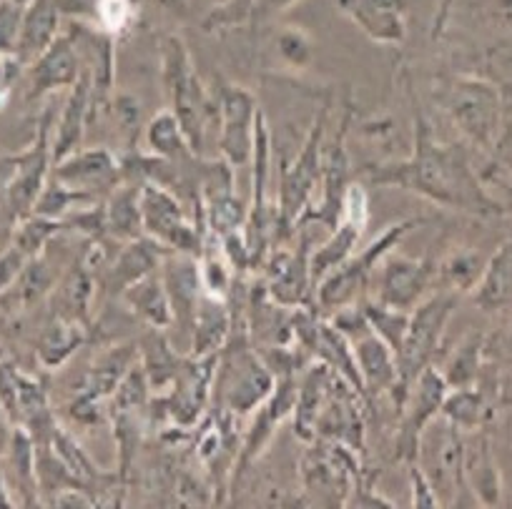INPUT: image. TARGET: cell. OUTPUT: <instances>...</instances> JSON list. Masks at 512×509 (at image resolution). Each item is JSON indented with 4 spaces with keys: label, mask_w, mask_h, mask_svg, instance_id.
I'll return each instance as SVG.
<instances>
[{
    "label": "cell",
    "mask_w": 512,
    "mask_h": 509,
    "mask_svg": "<svg viewBox=\"0 0 512 509\" xmlns=\"http://www.w3.org/2000/svg\"><path fill=\"white\" fill-rule=\"evenodd\" d=\"M297 392H299V382L294 374L277 377V384H274L272 394L259 404L254 422H251L249 432H246L244 442H241L239 447V454H236L234 469H231L234 484L241 482L244 474L251 469V464L267 452V447L272 444L274 432H277L279 424H282L289 414H294Z\"/></svg>",
    "instance_id": "cell-12"
},
{
    "label": "cell",
    "mask_w": 512,
    "mask_h": 509,
    "mask_svg": "<svg viewBox=\"0 0 512 509\" xmlns=\"http://www.w3.org/2000/svg\"><path fill=\"white\" fill-rule=\"evenodd\" d=\"M364 229H367V226L342 216L339 224L334 226V231H329L327 239H324L322 244L314 246L312 256H309V271H312L314 289H317V284L329 274V271H334L339 264H344V261L352 256L354 246L362 239Z\"/></svg>",
    "instance_id": "cell-29"
},
{
    "label": "cell",
    "mask_w": 512,
    "mask_h": 509,
    "mask_svg": "<svg viewBox=\"0 0 512 509\" xmlns=\"http://www.w3.org/2000/svg\"><path fill=\"white\" fill-rule=\"evenodd\" d=\"M277 51L292 68H307L314 61V41L297 26H287L277 33Z\"/></svg>",
    "instance_id": "cell-44"
},
{
    "label": "cell",
    "mask_w": 512,
    "mask_h": 509,
    "mask_svg": "<svg viewBox=\"0 0 512 509\" xmlns=\"http://www.w3.org/2000/svg\"><path fill=\"white\" fill-rule=\"evenodd\" d=\"M51 111L46 113V118L38 126V138L26 153H21V161H18L16 179H13L11 191H8L6 206L11 211V216L16 221L26 219L33 214V206H36L38 196L46 189L48 184V166L53 163L51 153Z\"/></svg>",
    "instance_id": "cell-16"
},
{
    "label": "cell",
    "mask_w": 512,
    "mask_h": 509,
    "mask_svg": "<svg viewBox=\"0 0 512 509\" xmlns=\"http://www.w3.org/2000/svg\"><path fill=\"white\" fill-rule=\"evenodd\" d=\"M18 161H21V153L18 156H0V204L6 206L8 191H11L13 179H16Z\"/></svg>",
    "instance_id": "cell-51"
},
{
    "label": "cell",
    "mask_w": 512,
    "mask_h": 509,
    "mask_svg": "<svg viewBox=\"0 0 512 509\" xmlns=\"http://www.w3.org/2000/svg\"><path fill=\"white\" fill-rule=\"evenodd\" d=\"M83 342H86V329H83L78 321H53V324L43 331L41 344H38V362L46 369L63 367Z\"/></svg>",
    "instance_id": "cell-34"
},
{
    "label": "cell",
    "mask_w": 512,
    "mask_h": 509,
    "mask_svg": "<svg viewBox=\"0 0 512 509\" xmlns=\"http://www.w3.org/2000/svg\"><path fill=\"white\" fill-rule=\"evenodd\" d=\"M216 362H219V354L186 359L171 384V392L159 399V404L164 407V417L176 429H191L204 414L211 389H214Z\"/></svg>",
    "instance_id": "cell-13"
},
{
    "label": "cell",
    "mask_w": 512,
    "mask_h": 509,
    "mask_svg": "<svg viewBox=\"0 0 512 509\" xmlns=\"http://www.w3.org/2000/svg\"><path fill=\"white\" fill-rule=\"evenodd\" d=\"M199 269H201V289L206 294L216 296V299H229L231 289H234V269L229 266V261L219 259L211 251L204 249V254L199 256Z\"/></svg>",
    "instance_id": "cell-43"
},
{
    "label": "cell",
    "mask_w": 512,
    "mask_h": 509,
    "mask_svg": "<svg viewBox=\"0 0 512 509\" xmlns=\"http://www.w3.org/2000/svg\"><path fill=\"white\" fill-rule=\"evenodd\" d=\"M460 296L462 294H457V291L442 289L432 294L430 299H422L410 311L405 344H402V352L397 357V369H400V387H397L395 394L397 407L405 404L407 392H410L412 382L420 377L422 369L432 367V359H435L437 347H440L445 326L455 314Z\"/></svg>",
    "instance_id": "cell-6"
},
{
    "label": "cell",
    "mask_w": 512,
    "mask_h": 509,
    "mask_svg": "<svg viewBox=\"0 0 512 509\" xmlns=\"http://www.w3.org/2000/svg\"><path fill=\"white\" fill-rule=\"evenodd\" d=\"M455 3L457 0H442L440 3V8H437V16H435V21H432V38H440L442 33H445V26H447V21H450V13H452V8H455Z\"/></svg>",
    "instance_id": "cell-53"
},
{
    "label": "cell",
    "mask_w": 512,
    "mask_h": 509,
    "mask_svg": "<svg viewBox=\"0 0 512 509\" xmlns=\"http://www.w3.org/2000/svg\"><path fill=\"white\" fill-rule=\"evenodd\" d=\"M61 13L58 0H28L21 36H18L16 53H13L23 66H31L61 36Z\"/></svg>",
    "instance_id": "cell-22"
},
{
    "label": "cell",
    "mask_w": 512,
    "mask_h": 509,
    "mask_svg": "<svg viewBox=\"0 0 512 509\" xmlns=\"http://www.w3.org/2000/svg\"><path fill=\"white\" fill-rule=\"evenodd\" d=\"M497 11H500L502 21L512 23V0H497Z\"/></svg>",
    "instance_id": "cell-55"
},
{
    "label": "cell",
    "mask_w": 512,
    "mask_h": 509,
    "mask_svg": "<svg viewBox=\"0 0 512 509\" xmlns=\"http://www.w3.org/2000/svg\"><path fill=\"white\" fill-rule=\"evenodd\" d=\"M354 118V106L347 103L344 108V118L339 123V131L332 141H324V153H322V199L319 206L307 209V214L299 221H312L319 229L334 231V226L342 219V204L344 194L349 189V176H352V163H349L347 153V131L352 126Z\"/></svg>",
    "instance_id": "cell-10"
},
{
    "label": "cell",
    "mask_w": 512,
    "mask_h": 509,
    "mask_svg": "<svg viewBox=\"0 0 512 509\" xmlns=\"http://www.w3.org/2000/svg\"><path fill=\"white\" fill-rule=\"evenodd\" d=\"M83 204H96V196L86 194V191L71 189V186L61 184V181L53 179V184H46V189L38 196L36 206H33V214L46 216V219L63 221L71 211H76Z\"/></svg>",
    "instance_id": "cell-40"
},
{
    "label": "cell",
    "mask_w": 512,
    "mask_h": 509,
    "mask_svg": "<svg viewBox=\"0 0 512 509\" xmlns=\"http://www.w3.org/2000/svg\"><path fill=\"white\" fill-rule=\"evenodd\" d=\"M144 231L176 254L201 256L206 249V231L186 211V204L166 186L144 181L139 194Z\"/></svg>",
    "instance_id": "cell-8"
},
{
    "label": "cell",
    "mask_w": 512,
    "mask_h": 509,
    "mask_svg": "<svg viewBox=\"0 0 512 509\" xmlns=\"http://www.w3.org/2000/svg\"><path fill=\"white\" fill-rule=\"evenodd\" d=\"M161 269H164L161 279H164L171 306H174V324H179L181 329L189 334L196 301L204 294V289H201L199 256L176 254V251H171V254L164 256Z\"/></svg>",
    "instance_id": "cell-19"
},
{
    "label": "cell",
    "mask_w": 512,
    "mask_h": 509,
    "mask_svg": "<svg viewBox=\"0 0 512 509\" xmlns=\"http://www.w3.org/2000/svg\"><path fill=\"white\" fill-rule=\"evenodd\" d=\"M18 299L23 301V304H33V301L41 299L43 294L48 291V286H51V271H48V264L41 259V256H33V259L26 261V266H23V271L18 274Z\"/></svg>",
    "instance_id": "cell-45"
},
{
    "label": "cell",
    "mask_w": 512,
    "mask_h": 509,
    "mask_svg": "<svg viewBox=\"0 0 512 509\" xmlns=\"http://www.w3.org/2000/svg\"><path fill=\"white\" fill-rule=\"evenodd\" d=\"M440 103L472 146L495 151L502 128L500 88L475 76H455L442 83Z\"/></svg>",
    "instance_id": "cell-4"
},
{
    "label": "cell",
    "mask_w": 512,
    "mask_h": 509,
    "mask_svg": "<svg viewBox=\"0 0 512 509\" xmlns=\"http://www.w3.org/2000/svg\"><path fill=\"white\" fill-rule=\"evenodd\" d=\"M166 254H171V251L156 239H151V236H146V239L139 236L134 241H126V249L108 266L106 286L116 291V294H123L134 281L144 279L146 274L159 269Z\"/></svg>",
    "instance_id": "cell-24"
},
{
    "label": "cell",
    "mask_w": 512,
    "mask_h": 509,
    "mask_svg": "<svg viewBox=\"0 0 512 509\" xmlns=\"http://www.w3.org/2000/svg\"><path fill=\"white\" fill-rule=\"evenodd\" d=\"M161 73H164V86L171 98V111L179 118L186 138H189L194 153H201L206 141V131L216 123L219 128V108L216 98L209 96L196 76L194 61L179 36H166L161 46Z\"/></svg>",
    "instance_id": "cell-2"
},
{
    "label": "cell",
    "mask_w": 512,
    "mask_h": 509,
    "mask_svg": "<svg viewBox=\"0 0 512 509\" xmlns=\"http://www.w3.org/2000/svg\"><path fill=\"white\" fill-rule=\"evenodd\" d=\"M485 266L487 261H482V256L475 254V251H455L442 264H437V281L445 289L457 291V294H467V291H472L477 286Z\"/></svg>",
    "instance_id": "cell-38"
},
{
    "label": "cell",
    "mask_w": 512,
    "mask_h": 509,
    "mask_svg": "<svg viewBox=\"0 0 512 509\" xmlns=\"http://www.w3.org/2000/svg\"><path fill=\"white\" fill-rule=\"evenodd\" d=\"M116 116L121 121L123 133L128 136V141L134 143L136 131H139V116H141V106L134 96H121L116 101Z\"/></svg>",
    "instance_id": "cell-49"
},
{
    "label": "cell",
    "mask_w": 512,
    "mask_h": 509,
    "mask_svg": "<svg viewBox=\"0 0 512 509\" xmlns=\"http://www.w3.org/2000/svg\"><path fill=\"white\" fill-rule=\"evenodd\" d=\"M475 304L482 311H500L512 306V239H507L487 261L475 286Z\"/></svg>",
    "instance_id": "cell-30"
},
{
    "label": "cell",
    "mask_w": 512,
    "mask_h": 509,
    "mask_svg": "<svg viewBox=\"0 0 512 509\" xmlns=\"http://www.w3.org/2000/svg\"><path fill=\"white\" fill-rule=\"evenodd\" d=\"M492 414H495V409H492L490 397L482 389H477L475 384L472 387L452 389L445 399V407H442V417L465 434L485 429Z\"/></svg>",
    "instance_id": "cell-32"
},
{
    "label": "cell",
    "mask_w": 512,
    "mask_h": 509,
    "mask_svg": "<svg viewBox=\"0 0 512 509\" xmlns=\"http://www.w3.org/2000/svg\"><path fill=\"white\" fill-rule=\"evenodd\" d=\"M465 482L472 499L482 507H497L502 502L500 467L485 434H480L477 447H465Z\"/></svg>",
    "instance_id": "cell-26"
},
{
    "label": "cell",
    "mask_w": 512,
    "mask_h": 509,
    "mask_svg": "<svg viewBox=\"0 0 512 509\" xmlns=\"http://www.w3.org/2000/svg\"><path fill=\"white\" fill-rule=\"evenodd\" d=\"M8 504H13V499L8 497L6 484H3V477H0V507H8Z\"/></svg>",
    "instance_id": "cell-56"
},
{
    "label": "cell",
    "mask_w": 512,
    "mask_h": 509,
    "mask_svg": "<svg viewBox=\"0 0 512 509\" xmlns=\"http://www.w3.org/2000/svg\"><path fill=\"white\" fill-rule=\"evenodd\" d=\"M83 71L86 68H83L81 53H78L76 31L63 33L31 63L28 101H38V98L48 96V93L63 91V88L71 91L78 78L83 76Z\"/></svg>",
    "instance_id": "cell-18"
},
{
    "label": "cell",
    "mask_w": 512,
    "mask_h": 509,
    "mask_svg": "<svg viewBox=\"0 0 512 509\" xmlns=\"http://www.w3.org/2000/svg\"><path fill=\"white\" fill-rule=\"evenodd\" d=\"M91 96V73H88L86 68L83 76L76 81V86L71 88V93H68V101L66 106H63V116L56 126V138H53L51 143L53 163L71 156V153L78 151V146H81L83 131H86L88 121H91Z\"/></svg>",
    "instance_id": "cell-23"
},
{
    "label": "cell",
    "mask_w": 512,
    "mask_h": 509,
    "mask_svg": "<svg viewBox=\"0 0 512 509\" xmlns=\"http://www.w3.org/2000/svg\"><path fill=\"white\" fill-rule=\"evenodd\" d=\"M332 111V101H324L319 108L314 126L309 136L304 138L299 156L289 166L282 168V181H279V209L274 236L277 244H287L297 234V224L307 209H312L314 191L322 181V153L327 141V121Z\"/></svg>",
    "instance_id": "cell-3"
},
{
    "label": "cell",
    "mask_w": 512,
    "mask_h": 509,
    "mask_svg": "<svg viewBox=\"0 0 512 509\" xmlns=\"http://www.w3.org/2000/svg\"><path fill=\"white\" fill-rule=\"evenodd\" d=\"M374 6H382L387 8V11H397L402 13L407 8V0H372Z\"/></svg>",
    "instance_id": "cell-54"
},
{
    "label": "cell",
    "mask_w": 512,
    "mask_h": 509,
    "mask_svg": "<svg viewBox=\"0 0 512 509\" xmlns=\"http://www.w3.org/2000/svg\"><path fill=\"white\" fill-rule=\"evenodd\" d=\"M299 477H302L304 492L314 504H347L349 494L362 482L359 459L354 449L334 439L317 437L309 442L299 462Z\"/></svg>",
    "instance_id": "cell-7"
},
{
    "label": "cell",
    "mask_w": 512,
    "mask_h": 509,
    "mask_svg": "<svg viewBox=\"0 0 512 509\" xmlns=\"http://www.w3.org/2000/svg\"><path fill=\"white\" fill-rule=\"evenodd\" d=\"M405 88L412 106V126H415L412 156L400 163H387V166H367L364 176L377 186H400V189L412 191L442 209L472 216L510 214L500 201L487 194L480 176L472 168L470 153L457 143L437 141L417 101L410 76H405Z\"/></svg>",
    "instance_id": "cell-1"
},
{
    "label": "cell",
    "mask_w": 512,
    "mask_h": 509,
    "mask_svg": "<svg viewBox=\"0 0 512 509\" xmlns=\"http://www.w3.org/2000/svg\"><path fill=\"white\" fill-rule=\"evenodd\" d=\"M216 108H219V148L221 158L234 168L251 163L254 153V133L259 106L246 88L216 78Z\"/></svg>",
    "instance_id": "cell-9"
},
{
    "label": "cell",
    "mask_w": 512,
    "mask_h": 509,
    "mask_svg": "<svg viewBox=\"0 0 512 509\" xmlns=\"http://www.w3.org/2000/svg\"><path fill=\"white\" fill-rule=\"evenodd\" d=\"M507 352H510V357H512V331H510V336H507Z\"/></svg>",
    "instance_id": "cell-57"
},
{
    "label": "cell",
    "mask_w": 512,
    "mask_h": 509,
    "mask_svg": "<svg viewBox=\"0 0 512 509\" xmlns=\"http://www.w3.org/2000/svg\"><path fill=\"white\" fill-rule=\"evenodd\" d=\"M61 229L63 221L31 214L26 216V219L18 221V229L16 234H13V246H16L26 259H33V256H38L46 249L48 241H51Z\"/></svg>",
    "instance_id": "cell-41"
},
{
    "label": "cell",
    "mask_w": 512,
    "mask_h": 509,
    "mask_svg": "<svg viewBox=\"0 0 512 509\" xmlns=\"http://www.w3.org/2000/svg\"><path fill=\"white\" fill-rule=\"evenodd\" d=\"M53 179L96 196L101 191H113L121 184L123 163L108 148H86L53 163Z\"/></svg>",
    "instance_id": "cell-17"
},
{
    "label": "cell",
    "mask_w": 512,
    "mask_h": 509,
    "mask_svg": "<svg viewBox=\"0 0 512 509\" xmlns=\"http://www.w3.org/2000/svg\"><path fill=\"white\" fill-rule=\"evenodd\" d=\"M407 474H410V487H412V504H417V507H442L440 499H437L435 494V487H432L430 477H427V472L422 469L420 464V457L410 459L407 462Z\"/></svg>",
    "instance_id": "cell-47"
},
{
    "label": "cell",
    "mask_w": 512,
    "mask_h": 509,
    "mask_svg": "<svg viewBox=\"0 0 512 509\" xmlns=\"http://www.w3.org/2000/svg\"><path fill=\"white\" fill-rule=\"evenodd\" d=\"M23 13H26V3L21 0H0V53H16Z\"/></svg>",
    "instance_id": "cell-46"
},
{
    "label": "cell",
    "mask_w": 512,
    "mask_h": 509,
    "mask_svg": "<svg viewBox=\"0 0 512 509\" xmlns=\"http://www.w3.org/2000/svg\"><path fill=\"white\" fill-rule=\"evenodd\" d=\"M139 194L141 186L134 184H118L113 189L111 199L103 204V211H106V236L118 241H134L144 234Z\"/></svg>",
    "instance_id": "cell-31"
},
{
    "label": "cell",
    "mask_w": 512,
    "mask_h": 509,
    "mask_svg": "<svg viewBox=\"0 0 512 509\" xmlns=\"http://www.w3.org/2000/svg\"><path fill=\"white\" fill-rule=\"evenodd\" d=\"M121 296L131 306V311L139 319H144L151 329H169V326H174V306H171L164 279L156 271L146 274L144 279L134 281Z\"/></svg>",
    "instance_id": "cell-27"
},
{
    "label": "cell",
    "mask_w": 512,
    "mask_h": 509,
    "mask_svg": "<svg viewBox=\"0 0 512 509\" xmlns=\"http://www.w3.org/2000/svg\"><path fill=\"white\" fill-rule=\"evenodd\" d=\"M48 444H51L53 452H56L58 457L63 459V464L71 469L73 477H76L78 482H81L86 489L91 487V484H96V487H103V484L111 479L106 472H101V469L93 464V459L88 457L86 449H83L81 444H78L76 439H73L71 434L66 432V429L53 427Z\"/></svg>",
    "instance_id": "cell-35"
},
{
    "label": "cell",
    "mask_w": 512,
    "mask_h": 509,
    "mask_svg": "<svg viewBox=\"0 0 512 509\" xmlns=\"http://www.w3.org/2000/svg\"><path fill=\"white\" fill-rule=\"evenodd\" d=\"M447 394H450V384H447L445 374L437 372L435 367L422 369L402 404L405 419H402L400 437H397V459L410 462V459L420 457L422 434L442 414Z\"/></svg>",
    "instance_id": "cell-11"
},
{
    "label": "cell",
    "mask_w": 512,
    "mask_h": 509,
    "mask_svg": "<svg viewBox=\"0 0 512 509\" xmlns=\"http://www.w3.org/2000/svg\"><path fill=\"white\" fill-rule=\"evenodd\" d=\"M427 219H407L400 224H392L390 229L382 231L372 244L364 246L362 254L349 256L344 264H339L337 269L329 271L322 281L314 289V306L322 311H342L347 306H354V301L364 294L369 279H372L374 271L379 269L382 259L387 254H392V249L402 244L407 234L417 226L425 224Z\"/></svg>",
    "instance_id": "cell-5"
},
{
    "label": "cell",
    "mask_w": 512,
    "mask_h": 509,
    "mask_svg": "<svg viewBox=\"0 0 512 509\" xmlns=\"http://www.w3.org/2000/svg\"><path fill=\"white\" fill-rule=\"evenodd\" d=\"M0 407L18 419V372L8 364H0Z\"/></svg>",
    "instance_id": "cell-48"
},
{
    "label": "cell",
    "mask_w": 512,
    "mask_h": 509,
    "mask_svg": "<svg viewBox=\"0 0 512 509\" xmlns=\"http://www.w3.org/2000/svg\"><path fill=\"white\" fill-rule=\"evenodd\" d=\"M146 143H149L154 156L166 158V161H189V158L199 156L191 148L179 118H176V113L171 108L151 118L149 126H146Z\"/></svg>",
    "instance_id": "cell-33"
},
{
    "label": "cell",
    "mask_w": 512,
    "mask_h": 509,
    "mask_svg": "<svg viewBox=\"0 0 512 509\" xmlns=\"http://www.w3.org/2000/svg\"><path fill=\"white\" fill-rule=\"evenodd\" d=\"M437 281V264L430 259L387 254L379 264V301L412 311Z\"/></svg>",
    "instance_id": "cell-15"
},
{
    "label": "cell",
    "mask_w": 512,
    "mask_h": 509,
    "mask_svg": "<svg viewBox=\"0 0 512 509\" xmlns=\"http://www.w3.org/2000/svg\"><path fill=\"white\" fill-rule=\"evenodd\" d=\"M342 13H347L359 31L367 33L374 43L382 46H400L405 41V18L397 11H387L382 6H374L372 0H339Z\"/></svg>",
    "instance_id": "cell-28"
},
{
    "label": "cell",
    "mask_w": 512,
    "mask_h": 509,
    "mask_svg": "<svg viewBox=\"0 0 512 509\" xmlns=\"http://www.w3.org/2000/svg\"><path fill=\"white\" fill-rule=\"evenodd\" d=\"M362 314L367 319V326L374 334L382 339V342L390 344V349L395 352V357H400L402 344H405L407 326H410V311L395 309V306L384 304V301H364Z\"/></svg>",
    "instance_id": "cell-36"
},
{
    "label": "cell",
    "mask_w": 512,
    "mask_h": 509,
    "mask_svg": "<svg viewBox=\"0 0 512 509\" xmlns=\"http://www.w3.org/2000/svg\"><path fill=\"white\" fill-rule=\"evenodd\" d=\"M159 331L161 329H151V334L146 336L141 367H144L146 377H149L151 389H171L184 362L171 352V344L166 342Z\"/></svg>",
    "instance_id": "cell-37"
},
{
    "label": "cell",
    "mask_w": 512,
    "mask_h": 509,
    "mask_svg": "<svg viewBox=\"0 0 512 509\" xmlns=\"http://www.w3.org/2000/svg\"><path fill=\"white\" fill-rule=\"evenodd\" d=\"M292 3L294 0H254V6H251V16L272 18V16H277V13L287 11Z\"/></svg>",
    "instance_id": "cell-52"
},
{
    "label": "cell",
    "mask_w": 512,
    "mask_h": 509,
    "mask_svg": "<svg viewBox=\"0 0 512 509\" xmlns=\"http://www.w3.org/2000/svg\"><path fill=\"white\" fill-rule=\"evenodd\" d=\"M139 359V349L126 344L103 354L86 374H83L78 392L71 402V417L81 424H93L101 419V402L113 397L116 387L126 372Z\"/></svg>",
    "instance_id": "cell-14"
},
{
    "label": "cell",
    "mask_w": 512,
    "mask_h": 509,
    "mask_svg": "<svg viewBox=\"0 0 512 509\" xmlns=\"http://www.w3.org/2000/svg\"><path fill=\"white\" fill-rule=\"evenodd\" d=\"M93 26L108 36H121L136 18L134 0H93L91 3Z\"/></svg>",
    "instance_id": "cell-42"
},
{
    "label": "cell",
    "mask_w": 512,
    "mask_h": 509,
    "mask_svg": "<svg viewBox=\"0 0 512 509\" xmlns=\"http://www.w3.org/2000/svg\"><path fill=\"white\" fill-rule=\"evenodd\" d=\"M354 347L357 357L359 377L364 384V397L369 394H392L395 397L400 387V369H397V357L390 349V344L382 342L372 329L359 336Z\"/></svg>",
    "instance_id": "cell-20"
},
{
    "label": "cell",
    "mask_w": 512,
    "mask_h": 509,
    "mask_svg": "<svg viewBox=\"0 0 512 509\" xmlns=\"http://www.w3.org/2000/svg\"><path fill=\"white\" fill-rule=\"evenodd\" d=\"M26 261L28 259L16 249V246L0 251V291L8 289V286L18 279V274L23 271Z\"/></svg>",
    "instance_id": "cell-50"
},
{
    "label": "cell",
    "mask_w": 512,
    "mask_h": 509,
    "mask_svg": "<svg viewBox=\"0 0 512 509\" xmlns=\"http://www.w3.org/2000/svg\"><path fill=\"white\" fill-rule=\"evenodd\" d=\"M482 352H485V336L482 334H470L465 342L457 347V352L452 354V359L445 367V379L450 384V389H462L472 387L480 377L482 369Z\"/></svg>",
    "instance_id": "cell-39"
},
{
    "label": "cell",
    "mask_w": 512,
    "mask_h": 509,
    "mask_svg": "<svg viewBox=\"0 0 512 509\" xmlns=\"http://www.w3.org/2000/svg\"><path fill=\"white\" fill-rule=\"evenodd\" d=\"M231 324H234V314L226 306V299H216L211 294H201L196 301L194 316H191L189 342H191V357H211L224 349L229 342Z\"/></svg>",
    "instance_id": "cell-21"
},
{
    "label": "cell",
    "mask_w": 512,
    "mask_h": 509,
    "mask_svg": "<svg viewBox=\"0 0 512 509\" xmlns=\"http://www.w3.org/2000/svg\"><path fill=\"white\" fill-rule=\"evenodd\" d=\"M334 372L324 362L314 364L304 372L302 382H299L297 404H294V434L302 442H314L317 439V419L324 407L329 387H332Z\"/></svg>",
    "instance_id": "cell-25"
}]
</instances>
